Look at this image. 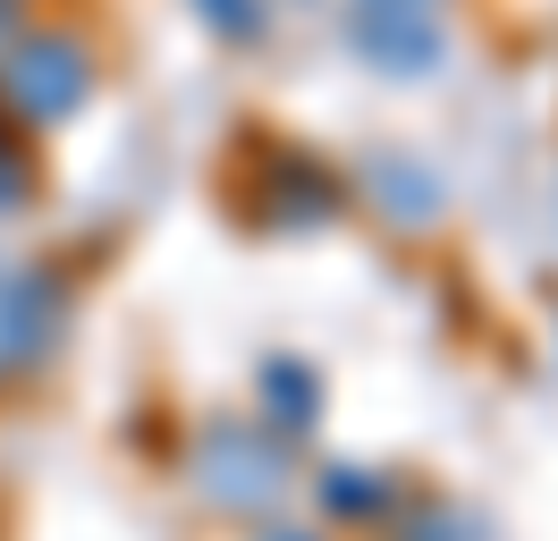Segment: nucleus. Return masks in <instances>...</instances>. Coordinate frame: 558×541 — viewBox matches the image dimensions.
<instances>
[{
  "label": "nucleus",
  "instance_id": "f257e3e1",
  "mask_svg": "<svg viewBox=\"0 0 558 541\" xmlns=\"http://www.w3.org/2000/svg\"><path fill=\"white\" fill-rule=\"evenodd\" d=\"M348 51L381 76H432L449 51V0H348Z\"/></svg>",
  "mask_w": 558,
  "mask_h": 541
},
{
  "label": "nucleus",
  "instance_id": "f03ea898",
  "mask_svg": "<svg viewBox=\"0 0 558 541\" xmlns=\"http://www.w3.org/2000/svg\"><path fill=\"white\" fill-rule=\"evenodd\" d=\"M60 330H69V288L43 263H9L0 254V389L35 381L51 364Z\"/></svg>",
  "mask_w": 558,
  "mask_h": 541
},
{
  "label": "nucleus",
  "instance_id": "7ed1b4c3",
  "mask_svg": "<svg viewBox=\"0 0 558 541\" xmlns=\"http://www.w3.org/2000/svg\"><path fill=\"white\" fill-rule=\"evenodd\" d=\"M85 51L69 34H17L0 43V101L26 119V128H60L76 101H85Z\"/></svg>",
  "mask_w": 558,
  "mask_h": 541
},
{
  "label": "nucleus",
  "instance_id": "20e7f679",
  "mask_svg": "<svg viewBox=\"0 0 558 541\" xmlns=\"http://www.w3.org/2000/svg\"><path fill=\"white\" fill-rule=\"evenodd\" d=\"M279 482H288V466H279V448L263 432H238V423H220L204 448V491L220 507H271Z\"/></svg>",
  "mask_w": 558,
  "mask_h": 541
},
{
  "label": "nucleus",
  "instance_id": "39448f33",
  "mask_svg": "<svg viewBox=\"0 0 558 541\" xmlns=\"http://www.w3.org/2000/svg\"><path fill=\"white\" fill-rule=\"evenodd\" d=\"M43 187V161H35V135H26V119L0 101V212H26Z\"/></svg>",
  "mask_w": 558,
  "mask_h": 541
},
{
  "label": "nucleus",
  "instance_id": "423d86ee",
  "mask_svg": "<svg viewBox=\"0 0 558 541\" xmlns=\"http://www.w3.org/2000/svg\"><path fill=\"white\" fill-rule=\"evenodd\" d=\"M398 541H499V533H490L474 507H457V500H423L415 516L398 525Z\"/></svg>",
  "mask_w": 558,
  "mask_h": 541
},
{
  "label": "nucleus",
  "instance_id": "0eeeda50",
  "mask_svg": "<svg viewBox=\"0 0 558 541\" xmlns=\"http://www.w3.org/2000/svg\"><path fill=\"white\" fill-rule=\"evenodd\" d=\"M263 389H271V423H288V432H305L322 406H314V372L305 364H271L263 372Z\"/></svg>",
  "mask_w": 558,
  "mask_h": 541
},
{
  "label": "nucleus",
  "instance_id": "6e6552de",
  "mask_svg": "<svg viewBox=\"0 0 558 541\" xmlns=\"http://www.w3.org/2000/svg\"><path fill=\"white\" fill-rule=\"evenodd\" d=\"M204 9V26H220L229 43H254L263 34V0H195Z\"/></svg>",
  "mask_w": 558,
  "mask_h": 541
}]
</instances>
